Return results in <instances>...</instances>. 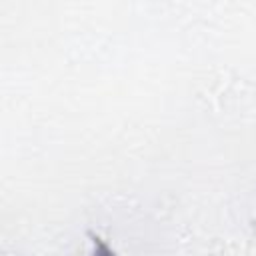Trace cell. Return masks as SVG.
<instances>
[{
	"label": "cell",
	"mask_w": 256,
	"mask_h": 256,
	"mask_svg": "<svg viewBox=\"0 0 256 256\" xmlns=\"http://www.w3.org/2000/svg\"><path fill=\"white\" fill-rule=\"evenodd\" d=\"M92 256H116V252L100 236H92Z\"/></svg>",
	"instance_id": "1"
}]
</instances>
